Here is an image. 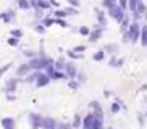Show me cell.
<instances>
[{"label":"cell","instance_id":"3","mask_svg":"<svg viewBox=\"0 0 147 129\" xmlns=\"http://www.w3.org/2000/svg\"><path fill=\"white\" fill-rule=\"evenodd\" d=\"M108 11H110V15H112L117 21H121V19H123V8H121V7L113 5L112 8H108Z\"/></svg>","mask_w":147,"mask_h":129},{"label":"cell","instance_id":"28","mask_svg":"<svg viewBox=\"0 0 147 129\" xmlns=\"http://www.w3.org/2000/svg\"><path fill=\"white\" fill-rule=\"evenodd\" d=\"M8 44H10V45H16V44H18V39H10Z\"/></svg>","mask_w":147,"mask_h":129},{"label":"cell","instance_id":"18","mask_svg":"<svg viewBox=\"0 0 147 129\" xmlns=\"http://www.w3.org/2000/svg\"><path fill=\"white\" fill-rule=\"evenodd\" d=\"M121 63H123V60H117V58H112V61H110V64H112V66H121Z\"/></svg>","mask_w":147,"mask_h":129},{"label":"cell","instance_id":"31","mask_svg":"<svg viewBox=\"0 0 147 129\" xmlns=\"http://www.w3.org/2000/svg\"><path fill=\"white\" fill-rule=\"evenodd\" d=\"M84 48H86V47H84V45H81V47H76V48H74V52H79V50H84Z\"/></svg>","mask_w":147,"mask_h":129},{"label":"cell","instance_id":"24","mask_svg":"<svg viewBox=\"0 0 147 129\" xmlns=\"http://www.w3.org/2000/svg\"><path fill=\"white\" fill-rule=\"evenodd\" d=\"M69 5H73V7H79V0H66Z\"/></svg>","mask_w":147,"mask_h":129},{"label":"cell","instance_id":"20","mask_svg":"<svg viewBox=\"0 0 147 129\" xmlns=\"http://www.w3.org/2000/svg\"><path fill=\"white\" fill-rule=\"evenodd\" d=\"M37 81V74H31V76H26V82H32Z\"/></svg>","mask_w":147,"mask_h":129},{"label":"cell","instance_id":"6","mask_svg":"<svg viewBox=\"0 0 147 129\" xmlns=\"http://www.w3.org/2000/svg\"><path fill=\"white\" fill-rule=\"evenodd\" d=\"M2 126H3V129H16V123L10 116H5L3 120H2Z\"/></svg>","mask_w":147,"mask_h":129},{"label":"cell","instance_id":"13","mask_svg":"<svg viewBox=\"0 0 147 129\" xmlns=\"http://www.w3.org/2000/svg\"><path fill=\"white\" fill-rule=\"evenodd\" d=\"M81 124H82L81 118H79V115H76V116H74V121H73V128H79Z\"/></svg>","mask_w":147,"mask_h":129},{"label":"cell","instance_id":"26","mask_svg":"<svg viewBox=\"0 0 147 129\" xmlns=\"http://www.w3.org/2000/svg\"><path fill=\"white\" fill-rule=\"evenodd\" d=\"M53 19H55V18H53ZM55 23H58V24H60V26H68V24H66L65 21H63V19H55Z\"/></svg>","mask_w":147,"mask_h":129},{"label":"cell","instance_id":"17","mask_svg":"<svg viewBox=\"0 0 147 129\" xmlns=\"http://www.w3.org/2000/svg\"><path fill=\"white\" fill-rule=\"evenodd\" d=\"M113 5H117L115 0H104V7H107V8H112Z\"/></svg>","mask_w":147,"mask_h":129},{"label":"cell","instance_id":"21","mask_svg":"<svg viewBox=\"0 0 147 129\" xmlns=\"http://www.w3.org/2000/svg\"><path fill=\"white\" fill-rule=\"evenodd\" d=\"M11 36H15V37H21L23 32L20 29H13V31H11Z\"/></svg>","mask_w":147,"mask_h":129},{"label":"cell","instance_id":"30","mask_svg":"<svg viewBox=\"0 0 147 129\" xmlns=\"http://www.w3.org/2000/svg\"><path fill=\"white\" fill-rule=\"evenodd\" d=\"M58 128H60V129H69V126L68 124H60Z\"/></svg>","mask_w":147,"mask_h":129},{"label":"cell","instance_id":"16","mask_svg":"<svg viewBox=\"0 0 147 129\" xmlns=\"http://www.w3.org/2000/svg\"><path fill=\"white\" fill-rule=\"evenodd\" d=\"M142 45H147V26H144L142 29Z\"/></svg>","mask_w":147,"mask_h":129},{"label":"cell","instance_id":"19","mask_svg":"<svg viewBox=\"0 0 147 129\" xmlns=\"http://www.w3.org/2000/svg\"><path fill=\"white\" fill-rule=\"evenodd\" d=\"M37 7H39V8H49V3L44 2V0H39V2H37Z\"/></svg>","mask_w":147,"mask_h":129},{"label":"cell","instance_id":"25","mask_svg":"<svg viewBox=\"0 0 147 129\" xmlns=\"http://www.w3.org/2000/svg\"><path fill=\"white\" fill-rule=\"evenodd\" d=\"M79 32H81L82 36H87V34H89V29H87V28H81V29H79Z\"/></svg>","mask_w":147,"mask_h":129},{"label":"cell","instance_id":"10","mask_svg":"<svg viewBox=\"0 0 147 129\" xmlns=\"http://www.w3.org/2000/svg\"><path fill=\"white\" fill-rule=\"evenodd\" d=\"M16 86H18V81H16V79H10V81L7 82V86H5V92H15Z\"/></svg>","mask_w":147,"mask_h":129},{"label":"cell","instance_id":"27","mask_svg":"<svg viewBox=\"0 0 147 129\" xmlns=\"http://www.w3.org/2000/svg\"><path fill=\"white\" fill-rule=\"evenodd\" d=\"M126 5H128L126 0H120V7H121V8H126Z\"/></svg>","mask_w":147,"mask_h":129},{"label":"cell","instance_id":"4","mask_svg":"<svg viewBox=\"0 0 147 129\" xmlns=\"http://www.w3.org/2000/svg\"><path fill=\"white\" fill-rule=\"evenodd\" d=\"M129 39H131V42H136L139 37V24L138 23H133V24L129 26Z\"/></svg>","mask_w":147,"mask_h":129},{"label":"cell","instance_id":"2","mask_svg":"<svg viewBox=\"0 0 147 129\" xmlns=\"http://www.w3.org/2000/svg\"><path fill=\"white\" fill-rule=\"evenodd\" d=\"M31 68L34 69H42V68H47L49 66V60H44V58H34V60L29 61Z\"/></svg>","mask_w":147,"mask_h":129},{"label":"cell","instance_id":"23","mask_svg":"<svg viewBox=\"0 0 147 129\" xmlns=\"http://www.w3.org/2000/svg\"><path fill=\"white\" fill-rule=\"evenodd\" d=\"M112 112H113V113L120 112V105H118V103H113V105H112Z\"/></svg>","mask_w":147,"mask_h":129},{"label":"cell","instance_id":"9","mask_svg":"<svg viewBox=\"0 0 147 129\" xmlns=\"http://www.w3.org/2000/svg\"><path fill=\"white\" fill-rule=\"evenodd\" d=\"M65 71H66V76H68V77H74V76H76V68H74L73 63H66Z\"/></svg>","mask_w":147,"mask_h":129},{"label":"cell","instance_id":"12","mask_svg":"<svg viewBox=\"0 0 147 129\" xmlns=\"http://www.w3.org/2000/svg\"><path fill=\"white\" fill-rule=\"evenodd\" d=\"M18 5H20V8H23V10H28L29 8V2L28 0H18Z\"/></svg>","mask_w":147,"mask_h":129},{"label":"cell","instance_id":"15","mask_svg":"<svg viewBox=\"0 0 147 129\" xmlns=\"http://www.w3.org/2000/svg\"><path fill=\"white\" fill-rule=\"evenodd\" d=\"M118 47L115 44H110V45H105V52H117Z\"/></svg>","mask_w":147,"mask_h":129},{"label":"cell","instance_id":"22","mask_svg":"<svg viewBox=\"0 0 147 129\" xmlns=\"http://www.w3.org/2000/svg\"><path fill=\"white\" fill-rule=\"evenodd\" d=\"M66 15H68V13H66V11H61V10L55 11V16H57V18H63V16H66Z\"/></svg>","mask_w":147,"mask_h":129},{"label":"cell","instance_id":"1","mask_svg":"<svg viewBox=\"0 0 147 129\" xmlns=\"http://www.w3.org/2000/svg\"><path fill=\"white\" fill-rule=\"evenodd\" d=\"M29 123H31V128L32 129H37V128H42V123H44V118L36 113H31L29 115Z\"/></svg>","mask_w":147,"mask_h":129},{"label":"cell","instance_id":"7","mask_svg":"<svg viewBox=\"0 0 147 129\" xmlns=\"http://www.w3.org/2000/svg\"><path fill=\"white\" fill-rule=\"evenodd\" d=\"M29 69H31V64H29V63H28V64H21V66H20V68L16 69V76H18V77L26 76Z\"/></svg>","mask_w":147,"mask_h":129},{"label":"cell","instance_id":"14","mask_svg":"<svg viewBox=\"0 0 147 129\" xmlns=\"http://www.w3.org/2000/svg\"><path fill=\"white\" fill-rule=\"evenodd\" d=\"M104 56H105V52H97V53L94 55V60L100 61V60H104Z\"/></svg>","mask_w":147,"mask_h":129},{"label":"cell","instance_id":"29","mask_svg":"<svg viewBox=\"0 0 147 129\" xmlns=\"http://www.w3.org/2000/svg\"><path fill=\"white\" fill-rule=\"evenodd\" d=\"M69 87L71 89H78V82H69Z\"/></svg>","mask_w":147,"mask_h":129},{"label":"cell","instance_id":"11","mask_svg":"<svg viewBox=\"0 0 147 129\" xmlns=\"http://www.w3.org/2000/svg\"><path fill=\"white\" fill-rule=\"evenodd\" d=\"M102 31H104V29H102V28H99V29H95L94 32H91V36H89L91 39H89V40H92V42H95V40H97V39H99L100 36H102Z\"/></svg>","mask_w":147,"mask_h":129},{"label":"cell","instance_id":"5","mask_svg":"<svg viewBox=\"0 0 147 129\" xmlns=\"http://www.w3.org/2000/svg\"><path fill=\"white\" fill-rule=\"evenodd\" d=\"M49 82H50V76L49 74H37V81H36V86L37 87H44V86H47Z\"/></svg>","mask_w":147,"mask_h":129},{"label":"cell","instance_id":"8","mask_svg":"<svg viewBox=\"0 0 147 129\" xmlns=\"http://www.w3.org/2000/svg\"><path fill=\"white\" fill-rule=\"evenodd\" d=\"M57 123L52 120V118H44V123H42V129H55Z\"/></svg>","mask_w":147,"mask_h":129}]
</instances>
